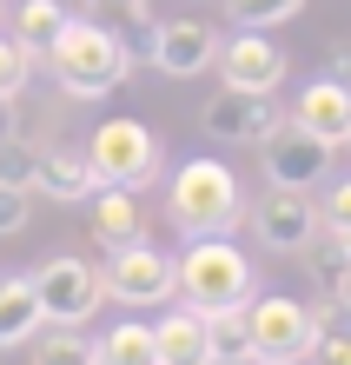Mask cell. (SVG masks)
Returning a JSON list of instances; mask_svg holds the SVG:
<instances>
[{
  "label": "cell",
  "instance_id": "6da1fadb",
  "mask_svg": "<svg viewBox=\"0 0 351 365\" xmlns=\"http://www.w3.org/2000/svg\"><path fill=\"white\" fill-rule=\"evenodd\" d=\"M47 67H53V87L67 100H100L126 87V73H133V53H126V40L113 27H100L93 14H67V27H60V40L47 47Z\"/></svg>",
  "mask_w": 351,
  "mask_h": 365
},
{
  "label": "cell",
  "instance_id": "7a4b0ae2",
  "mask_svg": "<svg viewBox=\"0 0 351 365\" xmlns=\"http://www.w3.org/2000/svg\"><path fill=\"white\" fill-rule=\"evenodd\" d=\"M258 286L252 259L232 246V232H206V240H186V252L172 259V292L186 299L192 312H219V306H246Z\"/></svg>",
  "mask_w": 351,
  "mask_h": 365
},
{
  "label": "cell",
  "instance_id": "3957f363",
  "mask_svg": "<svg viewBox=\"0 0 351 365\" xmlns=\"http://www.w3.org/2000/svg\"><path fill=\"white\" fill-rule=\"evenodd\" d=\"M166 212L186 240H206V232H232L246 220V192H239V173L226 160H186L172 173V192H166Z\"/></svg>",
  "mask_w": 351,
  "mask_h": 365
},
{
  "label": "cell",
  "instance_id": "277c9868",
  "mask_svg": "<svg viewBox=\"0 0 351 365\" xmlns=\"http://www.w3.org/2000/svg\"><path fill=\"white\" fill-rule=\"evenodd\" d=\"M86 160H93V180L100 186H146L159 173V140H152L146 120H106L93 126V140H86Z\"/></svg>",
  "mask_w": 351,
  "mask_h": 365
},
{
  "label": "cell",
  "instance_id": "5b68a950",
  "mask_svg": "<svg viewBox=\"0 0 351 365\" xmlns=\"http://www.w3.org/2000/svg\"><path fill=\"white\" fill-rule=\"evenodd\" d=\"M246 326H252V365H292V359H312V339H318V319L312 306L285 292H266L246 306Z\"/></svg>",
  "mask_w": 351,
  "mask_h": 365
},
{
  "label": "cell",
  "instance_id": "8992f818",
  "mask_svg": "<svg viewBox=\"0 0 351 365\" xmlns=\"http://www.w3.org/2000/svg\"><path fill=\"white\" fill-rule=\"evenodd\" d=\"M33 279V299H40V319L47 326H86V319L100 312V299H106V279L86 266V259H73V252H53L40 272H27Z\"/></svg>",
  "mask_w": 351,
  "mask_h": 365
},
{
  "label": "cell",
  "instance_id": "52a82bcc",
  "mask_svg": "<svg viewBox=\"0 0 351 365\" xmlns=\"http://www.w3.org/2000/svg\"><path fill=\"white\" fill-rule=\"evenodd\" d=\"M199 126H206V140H219V146H258V140H272L278 126H285V106L272 93H239V87H226V93L206 100Z\"/></svg>",
  "mask_w": 351,
  "mask_h": 365
},
{
  "label": "cell",
  "instance_id": "ba28073f",
  "mask_svg": "<svg viewBox=\"0 0 351 365\" xmlns=\"http://www.w3.org/2000/svg\"><path fill=\"white\" fill-rule=\"evenodd\" d=\"M332 153H338V146L298 133L292 120H285L272 140H258V166H266V180L272 186H292V192H312L325 173H332Z\"/></svg>",
  "mask_w": 351,
  "mask_h": 365
},
{
  "label": "cell",
  "instance_id": "9c48e42d",
  "mask_svg": "<svg viewBox=\"0 0 351 365\" xmlns=\"http://www.w3.org/2000/svg\"><path fill=\"white\" fill-rule=\"evenodd\" d=\"M100 279H106V292H113L120 306H166V299H172V259L152 240L120 246L113 266H106Z\"/></svg>",
  "mask_w": 351,
  "mask_h": 365
},
{
  "label": "cell",
  "instance_id": "30bf717a",
  "mask_svg": "<svg viewBox=\"0 0 351 365\" xmlns=\"http://www.w3.org/2000/svg\"><path fill=\"white\" fill-rule=\"evenodd\" d=\"M219 80L239 93H272L285 80V53L266 40V27H239V40L219 47Z\"/></svg>",
  "mask_w": 351,
  "mask_h": 365
},
{
  "label": "cell",
  "instance_id": "8fae6325",
  "mask_svg": "<svg viewBox=\"0 0 351 365\" xmlns=\"http://www.w3.org/2000/svg\"><path fill=\"white\" fill-rule=\"evenodd\" d=\"M212 60H219V34L206 27V20H166V27H152L146 67H159L172 80H192V73H206Z\"/></svg>",
  "mask_w": 351,
  "mask_h": 365
},
{
  "label": "cell",
  "instance_id": "7c38bea8",
  "mask_svg": "<svg viewBox=\"0 0 351 365\" xmlns=\"http://www.w3.org/2000/svg\"><path fill=\"white\" fill-rule=\"evenodd\" d=\"M252 226H258V240L272 252H305L318 240V206L305 192H292V186H272V200L252 212Z\"/></svg>",
  "mask_w": 351,
  "mask_h": 365
},
{
  "label": "cell",
  "instance_id": "4fadbf2b",
  "mask_svg": "<svg viewBox=\"0 0 351 365\" xmlns=\"http://www.w3.org/2000/svg\"><path fill=\"white\" fill-rule=\"evenodd\" d=\"M93 160L86 146H40V166H33V192L53 206H86L93 200Z\"/></svg>",
  "mask_w": 351,
  "mask_h": 365
},
{
  "label": "cell",
  "instance_id": "5bb4252c",
  "mask_svg": "<svg viewBox=\"0 0 351 365\" xmlns=\"http://www.w3.org/2000/svg\"><path fill=\"white\" fill-rule=\"evenodd\" d=\"M292 126H298V133H312V140H325V146H345L351 140V87H338V80L318 73L312 87L298 93Z\"/></svg>",
  "mask_w": 351,
  "mask_h": 365
},
{
  "label": "cell",
  "instance_id": "9a60e30c",
  "mask_svg": "<svg viewBox=\"0 0 351 365\" xmlns=\"http://www.w3.org/2000/svg\"><path fill=\"white\" fill-rule=\"evenodd\" d=\"M93 246H106V252H120V246H133V240H146V212H140V200H133V186H93Z\"/></svg>",
  "mask_w": 351,
  "mask_h": 365
},
{
  "label": "cell",
  "instance_id": "2e32d148",
  "mask_svg": "<svg viewBox=\"0 0 351 365\" xmlns=\"http://www.w3.org/2000/svg\"><path fill=\"white\" fill-rule=\"evenodd\" d=\"M152 365H212V339H206V312H166L152 326Z\"/></svg>",
  "mask_w": 351,
  "mask_h": 365
},
{
  "label": "cell",
  "instance_id": "e0dca14e",
  "mask_svg": "<svg viewBox=\"0 0 351 365\" xmlns=\"http://www.w3.org/2000/svg\"><path fill=\"white\" fill-rule=\"evenodd\" d=\"M40 299H33V279L27 272H14V279H0V352L7 346H27V339H40Z\"/></svg>",
  "mask_w": 351,
  "mask_h": 365
},
{
  "label": "cell",
  "instance_id": "ac0fdd59",
  "mask_svg": "<svg viewBox=\"0 0 351 365\" xmlns=\"http://www.w3.org/2000/svg\"><path fill=\"white\" fill-rule=\"evenodd\" d=\"M86 7H93L100 27H113V34L126 40V53H133V60L152 53V27H159V20H152L146 0H86Z\"/></svg>",
  "mask_w": 351,
  "mask_h": 365
},
{
  "label": "cell",
  "instance_id": "d6986e66",
  "mask_svg": "<svg viewBox=\"0 0 351 365\" xmlns=\"http://www.w3.org/2000/svg\"><path fill=\"white\" fill-rule=\"evenodd\" d=\"M206 339H212V365H252L246 306H219V312H206Z\"/></svg>",
  "mask_w": 351,
  "mask_h": 365
},
{
  "label": "cell",
  "instance_id": "ffe728a7",
  "mask_svg": "<svg viewBox=\"0 0 351 365\" xmlns=\"http://www.w3.org/2000/svg\"><path fill=\"white\" fill-rule=\"evenodd\" d=\"M60 27H67V7L60 0H20V14H14V40L27 53H47L60 40Z\"/></svg>",
  "mask_w": 351,
  "mask_h": 365
},
{
  "label": "cell",
  "instance_id": "44dd1931",
  "mask_svg": "<svg viewBox=\"0 0 351 365\" xmlns=\"http://www.w3.org/2000/svg\"><path fill=\"white\" fill-rule=\"evenodd\" d=\"M93 352H100V365H152V326H113L106 339H93Z\"/></svg>",
  "mask_w": 351,
  "mask_h": 365
},
{
  "label": "cell",
  "instance_id": "7402d4cb",
  "mask_svg": "<svg viewBox=\"0 0 351 365\" xmlns=\"http://www.w3.org/2000/svg\"><path fill=\"white\" fill-rule=\"evenodd\" d=\"M100 352H93V339H86L80 326H47V339H40V352H33V365H93Z\"/></svg>",
  "mask_w": 351,
  "mask_h": 365
},
{
  "label": "cell",
  "instance_id": "603a6c76",
  "mask_svg": "<svg viewBox=\"0 0 351 365\" xmlns=\"http://www.w3.org/2000/svg\"><path fill=\"white\" fill-rule=\"evenodd\" d=\"M33 166H40V146L14 126V133L0 140V186H27L33 192Z\"/></svg>",
  "mask_w": 351,
  "mask_h": 365
},
{
  "label": "cell",
  "instance_id": "cb8c5ba5",
  "mask_svg": "<svg viewBox=\"0 0 351 365\" xmlns=\"http://www.w3.org/2000/svg\"><path fill=\"white\" fill-rule=\"evenodd\" d=\"M305 0H226V14L239 27H278V20H292Z\"/></svg>",
  "mask_w": 351,
  "mask_h": 365
},
{
  "label": "cell",
  "instance_id": "d4e9b609",
  "mask_svg": "<svg viewBox=\"0 0 351 365\" xmlns=\"http://www.w3.org/2000/svg\"><path fill=\"white\" fill-rule=\"evenodd\" d=\"M27 73H33V53L27 47H20V40L14 34H0V93H27Z\"/></svg>",
  "mask_w": 351,
  "mask_h": 365
},
{
  "label": "cell",
  "instance_id": "484cf974",
  "mask_svg": "<svg viewBox=\"0 0 351 365\" xmlns=\"http://www.w3.org/2000/svg\"><path fill=\"white\" fill-rule=\"evenodd\" d=\"M305 266H312V279H318L325 292H332L338 279H345V266H351V252H345L338 240H332V246H305Z\"/></svg>",
  "mask_w": 351,
  "mask_h": 365
},
{
  "label": "cell",
  "instance_id": "4316f807",
  "mask_svg": "<svg viewBox=\"0 0 351 365\" xmlns=\"http://www.w3.org/2000/svg\"><path fill=\"white\" fill-rule=\"evenodd\" d=\"M318 226L332 232V240H345V232H351V180H338L332 192H325V212H318Z\"/></svg>",
  "mask_w": 351,
  "mask_h": 365
},
{
  "label": "cell",
  "instance_id": "83f0119b",
  "mask_svg": "<svg viewBox=\"0 0 351 365\" xmlns=\"http://www.w3.org/2000/svg\"><path fill=\"white\" fill-rule=\"evenodd\" d=\"M27 206H33V192H27V186H0V240L27 226Z\"/></svg>",
  "mask_w": 351,
  "mask_h": 365
},
{
  "label": "cell",
  "instance_id": "f1b7e54d",
  "mask_svg": "<svg viewBox=\"0 0 351 365\" xmlns=\"http://www.w3.org/2000/svg\"><path fill=\"white\" fill-rule=\"evenodd\" d=\"M325 80H338V87H351V40H338V47L325 53Z\"/></svg>",
  "mask_w": 351,
  "mask_h": 365
},
{
  "label": "cell",
  "instance_id": "f546056e",
  "mask_svg": "<svg viewBox=\"0 0 351 365\" xmlns=\"http://www.w3.org/2000/svg\"><path fill=\"white\" fill-rule=\"evenodd\" d=\"M332 299H338V306H345V319H351V266H345V279L332 286Z\"/></svg>",
  "mask_w": 351,
  "mask_h": 365
},
{
  "label": "cell",
  "instance_id": "4dcf8cb0",
  "mask_svg": "<svg viewBox=\"0 0 351 365\" xmlns=\"http://www.w3.org/2000/svg\"><path fill=\"white\" fill-rule=\"evenodd\" d=\"M14 133V93H0V140Z\"/></svg>",
  "mask_w": 351,
  "mask_h": 365
},
{
  "label": "cell",
  "instance_id": "1f68e13d",
  "mask_svg": "<svg viewBox=\"0 0 351 365\" xmlns=\"http://www.w3.org/2000/svg\"><path fill=\"white\" fill-rule=\"evenodd\" d=\"M338 246H345V252H351V232H345V240H338Z\"/></svg>",
  "mask_w": 351,
  "mask_h": 365
},
{
  "label": "cell",
  "instance_id": "d6a6232c",
  "mask_svg": "<svg viewBox=\"0 0 351 365\" xmlns=\"http://www.w3.org/2000/svg\"><path fill=\"white\" fill-rule=\"evenodd\" d=\"M345 146H351V140H345Z\"/></svg>",
  "mask_w": 351,
  "mask_h": 365
},
{
  "label": "cell",
  "instance_id": "836d02e7",
  "mask_svg": "<svg viewBox=\"0 0 351 365\" xmlns=\"http://www.w3.org/2000/svg\"><path fill=\"white\" fill-rule=\"evenodd\" d=\"M93 365H100V359H93Z\"/></svg>",
  "mask_w": 351,
  "mask_h": 365
},
{
  "label": "cell",
  "instance_id": "e575fe53",
  "mask_svg": "<svg viewBox=\"0 0 351 365\" xmlns=\"http://www.w3.org/2000/svg\"><path fill=\"white\" fill-rule=\"evenodd\" d=\"M292 365H298V359H292Z\"/></svg>",
  "mask_w": 351,
  "mask_h": 365
}]
</instances>
